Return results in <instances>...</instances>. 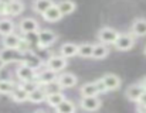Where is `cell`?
<instances>
[{
    "instance_id": "obj_1",
    "label": "cell",
    "mask_w": 146,
    "mask_h": 113,
    "mask_svg": "<svg viewBox=\"0 0 146 113\" xmlns=\"http://www.w3.org/2000/svg\"><path fill=\"white\" fill-rule=\"evenodd\" d=\"M16 76L20 82L23 81H30V79H34L37 76V69L29 64H26L24 61H20L19 66L16 68Z\"/></svg>"
},
{
    "instance_id": "obj_2",
    "label": "cell",
    "mask_w": 146,
    "mask_h": 113,
    "mask_svg": "<svg viewBox=\"0 0 146 113\" xmlns=\"http://www.w3.org/2000/svg\"><path fill=\"white\" fill-rule=\"evenodd\" d=\"M133 45H135V37L131 33H123V34L119 33L118 38L113 43V47L118 51H129L133 48Z\"/></svg>"
},
{
    "instance_id": "obj_3",
    "label": "cell",
    "mask_w": 146,
    "mask_h": 113,
    "mask_svg": "<svg viewBox=\"0 0 146 113\" xmlns=\"http://www.w3.org/2000/svg\"><path fill=\"white\" fill-rule=\"evenodd\" d=\"M37 44L40 48H48L50 45H52L55 41H57V34L52 31V30H48V28H44V30H38L37 31Z\"/></svg>"
},
{
    "instance_id": "obj_4",
    "label": "cell",
    "mask_w": 146,
    "mask_h": 113,
    "mask_svg": "<svg viewBox=\"0 0 146 113\" xmlns=\"http://www.w3.org/2000/svg\"><path fill=\"white\" fill-rule=\"evenodd\" d=\"M67 65H68V62H67V58L65 56H62L61 54L60 55H51L47 59V62H46V68H48L51 71H54V72H62L65 68H67Z\"/></svg>"
},
{
    "instance_id": "obj_5",
    "label": "cell",
    "mask_w": 146,
    "mask_h": 113,
    "mask_svg": "<svg viewBox=\"0 0 146 113\" xmlns=\"http://www.w3.org/2000/svg\"><path fill=\"white\" fill-rule=\"evenodd\" d=\"M118 35H119V33L115 28H112V27H102L99 30V33H98V40L101 43L106 44V45H109V44L113 45V43L118 38Z\"/></svg>"
},
{
    "instance_id": "obj_6",
    "label": "cell",
    "mask_w": 146,
    "mask_h": 113,
    "mask_svg": "<svg viewBox=\"0 0 146 113\" xmlns=\"http://www.w3.org/2000/svg\"><path fill=\"white\" fill-rule=\"evenodd\" d=\"M57 72L51 71L48 68L43 69V71H37V76H36V81L38 85L41 86H47V85H51V83H55L57 82Z\"/></svg>"
},
{
    "instance_id": "obj_7",
    "label": "cell",
    "mask_w": 146,
    "mask_h": 113,
    "mask_svg": "<svg viewBox=\"0 0 146 113\" xmlns=\"http://www.w3.org/2000/svg\"><path fill=\"white\" fill-rule=\"evenodd\" d=\"M101 99L98 96H82L80 101V108L85 112H95L101 108Z\"/></svg>"
},
{
    "instance_id": "obj_8",
    "label": "cell",
    "mask_w": 146,
    "mask_h": 113,
    "mask_svg": "<svg viewBox=\"0 0 146 113\" xmlns=\"http://www.w3.org/2000/svg\"><path fill=\"white\" fill-rule=\"evenodd\" d=\"M78 82V78L72 74V72H61L57 76V83L60 85L61 89H68V88H74Z\"/></svg>"
},
{
    "instance_id": "obj_9",
    "label": "cell",
    "mask_w": 146,
    "mask_h": 113,
    "mask_svg": "<svg viewBox=\"0 0 146 113\" xmlns=\"http://www.w3.org/2000/svg\"><path fill=\"white\" fill-rule=\"evenodd\" d=\"M19 28L23 34H33V33H37L40 30V26L37 23L36 18H31V17H26L20 21L19 24Z\"/></svg>"
},
{
    "instance_id": "obj_10",
    "label": "cell",
    "mask_w": 146,
    "mask_h": 113,
    "mask_svg": "<svg viewBox=\"0 0 146 113\" xmlns=\"http://www.w3.org/2000/svg\"><path fill=\"white\" fill-rule=\"evenodd\" d=\"M46 96H47V88L46 86H37L34 91H31L29 93V99L27 102L30 103H34V105H38V103H43L46 101Z\"/></svg>"
},
{
    "instance_id": "obj_11",
    "label": "cell",
    "mask_w": 146,
    "mask_h": 113,
    "mask_svg": "<svg viewBox=\"0 0 146 113\" xmlns=\"http://www.w3.org/2000/svg\"><path fill=\"white\" fill-rule=\"evenodd\" d=\"M101 79L105 83V88H106L108 92L109 91H116L121 86V78L118 75H115V74H105Z\"/></svg>"
},
{
    "instance_id": "obj_12",
    "label": "cell",
    "mask_w": 146,
    "mask_h": 113,
    "mask_svg": "<svg viewBox=\"0 0 146 113\" xmlns=\"http://www.w3.org/2000/svg\"><path fill=\"white\" fill-rule=\"evenodd\" d=\"M126 98L129 99V101H132V102H138L139 101V98L145 93V89H143V86L141 85V82L139 83H133V85H129L128 88H126Z\"/></svg>"
},
{
    "instance_id": "obj_13",
    "label": "cell",
    "mask_w": 146,
    "mask_h": 113,
    "mask_svg": "<svg viewBox=\"0 0 146 113\" xmlns=\"http://www.w3.org/2000/svg\"><path fill=\"white\" fill-rule=\"evenodd\" d=\"M43 18L46 20V21H48V23H55V21H58V20H61L62 18V13L60 11V9H58V6L54 3L51 7H48L43 14Z\"/></svg>"
},
{
    "instance_id": "obj_14",
    "label": "cell",
    "mask_w": 146,
    "mask_h": 113,
    "mask_svg": "<svg viewBox=\"0 0 146 113\" xmlns=\"http://www.w3.org/2000/svg\"><path fill=\"white\" fill-rule=\"evenodd\" d=\"M131 34L133 37H146V18H136L131 26Z\"/></svg>"
},
{
    "instance_id": "obj_15",
    "label": "cell",
    "mask_w": 146,
    "mask_h": 113,
    "mask_svg": "<svg viewBox=\"0 0 146 113\" xmlns=\"http://www.w3.org/2000/svg\"><path fill=\"white\" fill-rule=\"evenodd\" d=\"M21 55L19 53V50H13V48H3L0 51V58L4 61V64H10V62H14L17 59H20L19 56Z\"/></svg>"
},
{
    "instance_id": "obj_16",
    "label": "cell",
    "mask_w": 146,
    "mask_h": 113,
    "mask_svg": "<svg viewBox=\"0 0 146 113\" xmlns=\"http://www.w3.org/2000/svg\"><path fill=\"white\" fill-rule=\"evenodd\" d=\"M64 99H65L64 93H61V92H58V91H54V92H47V96H46V101H44V102L48 105L50 108H55V106H58Z\"/></svg>"
},
{
    "instance_id": "obj_17",
    "label": "cell",
    "mask_w": 146,
    "mask_h": 113,
    "mask_svg": "<svg viewBox=\"0 0 146 113\" xmlns=\"http://www.w3.org/2000/svg\"><path fill=\"white\" fill-rule=\"evenodd\" d=\"M7 16H11V17H16V16H20L24 10V4L20 1V0H11L10 3H7Z\"/></svg>"
},
{
    "instance_id": "obj_18",
    "label": "cell",
    "mask_w": 146,
    "mask_h": 113,
    "mask_svg": "<svg viewBox=\"0 0 146 113\" xmlns=\"http://www.w3.org/2000/svg\"><path fill=\"white\" fill-rule=\"evenodd\" d=\"M20 40L21 37L14 34V33H10V34H6L3 35V45L6 48H13V50H17L19 48V44H20Z\"/></svg>"
},
{
    "instance_id": "obj_19",
    "label": "cell",
    "mask_w": 146,
    "mask_h": 113,
    "mask_svg": "<svg viewBox=\"0 0 146 113\" xmlns=\"http://www.w3.org/2000/svg\"><path fill=\"white\" fill-rule=\"evenodd\" d=\"M10 96H11V99H13L16 103H23V102H27V99H29V92L19 85V86H16V88L11 91Z\"/></svg>"
},
{
    "instance_id": "obj_20",
    "label": "cell",
    "mask_w": 146,
    "mask_h": 113,
    "mask_svg": "<svg viewBox=\"0 0 146 113\" xmlns=\"http://www.w3.org/2000/svg\"><path fill=\"white\" fill-rule=\"evenodd\" d=\"M109 54V48L106 44L104 43H98V44H94V50H92V58L94 59H104L106 58Z\"/></svg>"
},
{
    "instance_id": "obj_21",
    "label": "cell",
    "mask_w": 146,
    "mask_h": 113,
    "mask_svg": "<svg viewBox=\"0 0 146 113\" xmlns=\"http://www.w3.org/2000/svg\"><path fill=\"white\" fill-rule=\"evenodd\" d=\"M77 51H78V45L74 44V43H64L60 48V54L65 58H72V56L77 55Z\"/></svg>"
},
{
    "instance_id": "obj_22",
    "label": "cell",
    "mask_w": 146,
    "mask_h": 113,
    "mask_svg": "<svg viewBox=\"0 0 146 113\" xmlns=\"http://www.w3.org/2000/svg\"><path fill=\"white\" fill-rule=\"evenodd\" d=\"M80 93L81 96H98L99 91H98L95 82H87L80 88Z\"/></svg>"
},
{
    "instance_id": "obj_23",
    "label": "cell",
    "mask_w": 146,
    "mask_h": 113,
    "mask_svg": "<svg viewBox=\"0 0 146 113\" xmlns=\"http://www.w3.org/2000/svg\"><path fill=\"white\" fill-rule=\"evenodd\" d=\"M54 109H55L57 113H74L77 110V106H75V103H74L72 101L64 99V101H62L58 106H55Z\"/></svg>"
},
{
    "instance_id": "obj_24",
    "label": "cell",
    "mask_w": 146,
    "mask_h": 113,
    "mask_svg": "<svg viewBox=\"0 0 146 113\" xmlns=\"http://www.w3.org/2000/svg\"><path fill=\"white\" fill-rule=\"evenodd\" d=\"M57 6H58L60 11L62 13V16H68V14L74 13L75 9H77V4H75V1H72V0H61Z\"/></svg>"
},
{
    "instance_id": "obj_25",
    "label": "cell",
    "mask_w": 146,
    "mask_h": 113,
    "mask_svg": "<svg viewBox=\"0 0 146 113\" xmlns=\"http://www.w3.org/2000/svg\"><path fill=\"white\" fill-rule=\"evenodd\" d=\"M52 4H54V0H34L33 1V11L37 14H43Z\"/></svg>"
},
{
    "instance_id": "obj_26",
    "label": "cell",
    "mask_w": 146,
    "mask_h": 113,
    "mask_svg": "<svg viewBox=\"0 0 146 113\" xmlns=\"http://www.w3.org/2000/svg\"><path fill=\"white\" fill-rule=\"evenodd\" d=\"M92 50H94V44H91V43L78 44L77 55L81 56V58H92Z\"/></svg>"
},
{
    "instance_id": "obj_27",
    "label": "cell",
    "mask_w": 146,
    "mask_h": 113,
    "mask_svg": "<svg viewBox=\"0 0 146 113\" xmlns=\"http://www.w3.org/2000/svg\"><path fill=\"white\" fill-rule=\"evenodd\" d=\"M14 33V23L10 18H1L0 20V35H6Z\"/></svg>"
},
{
    "instance_id": "obj_28",
    "label": "cell",
    "mask_w": 146,
    "mask_h": 113,
    "mask_svg": "<svg viewBox=\"0 0 146 113\" xmlns=\"http://www.w3.org/2000/svg\"><path fill=\"white\" fill-rule=\"evenodd\" d=\"M16 88V83L9 79H0V95H10Z\"/></svg>"
},
{
    "instance_id": "obj_29",
    "label": "cell",
    "mask_w": 146,
    "mask_h": 113,
    "mask_svg": "<svg viewBox=\"0 0 146 113\" xmlns=\"http://www.w3.org/2000/svg\"><path fill=\"white\" fill-rule=\"evenodd\" d=\"M20 86L30 93L31 91H34V89H36L37 86H40V85L37 83V81H36V78H34V79H30V81H23V82H20Z\"/></svg>"
},
{
    "instance_id": "obj_30",
    "label": "cell",
    "mask_w": 146,
    "mask_h": 113,
    "mask_svg": "<svg viewBox=\"0 0 146 113\" xmlns=\"http://www.w3.org/2000/svg\"><path fill=\"white\" fill-rule=\"evenodd\" d=\"M95 83H97V88H98V91H99V93H106L108 92L106 88H105V83L102 82V79H97Z\"/></svg>"
},
{
    "instance_id": "obj_31",
    "label": "cell",
    "mask_w": 146,
    "mask_h": 113,
    "mask_svg": "<svg viewBox=\"0 0 146 113\" xmlns=\"http://www.w3.org/2000/svg\"><path fill=\"white\" fill-rule=\"evenodd\" d=\"M6 7H7V4L3 3V1H0V16H7V10H6Z\"/></svg>"
},
{
    "instance_id": "obj_32",
    "label": "cell",
    "mask_w": 146,
    "mask_h": 113,
    "mask_svg": "<svg viewBox=\"0 0 146 113\" xmlns=\"http://www.w3.org/2000/svg\"><path fill=\"white\" fill-rule=\"evenodd\" d=\"M136 110L141 113H146V106H143L142 103H138V102H136Z\"/></svg>"
},
{
    "instance_id": "obj_33",
    "label": "cell",
    "mask_w": 146,
    "mask_h": 113,
    "mask_svg": "<svg viewBox=\"0 0 146 113\" xmlns=\"http://www.w3.org/2000/svg\"><path fill=\"white\" fill-rule=\"evenodd\" d=\"M138 103H142L143 106H146V91H145V93L139 98V101H138Z\"/></svg>"
},
{
    "instance_id": "obj_34",
    "label": "cell",
    "mask_w": 146,
    "mask_h": 113,
    "mask_svg": "<svg viewBox=\"0 0 146 113\" xmlns=\"http://www.w3.org/2000/svg\"><path fill=\"white\" fill-rule=\"evenodd\" d=\"M141 85L143 86V89H145V91H146V76H145V78H143V79H142V81H141Z\"/></svg>"
},
{
    "instance_id": "obj_35",
    "label": "cell",
    "mask_w": 146,
    "mask_h": 113,
    "mask_svg": "<svg viewBox=\"0 0 146 113\" xmlns=\"http://www.w3.org/2000/svg\"><path fill=\"white\" fill-rule=\"evenodd\" d=\"M4 65H6V64H4V61L0 58V69H3V68H4Z\"/></svg>"
},
{
    "instance_id": "obj_36",
    "label": "cell",
    "mask_w": 146,
    "mask_h": 113,
    "mask_svg": "<svg viewBox=\"0 0 146 113\" xmlns=\"http://www.w3.org/2000/svg\"><path fill=\"white\" fill-rule=\"evenodd\" d=\"M0 1H3V3H6V4H7V3H10L11 0H0Z\"/></svg>"
},
{
    "instance_id": "obj_37",
    "label": "cell",
    "mask_w": 146,
    "mask_h": 113,
    "mask_svg": "<svg viewBox=\"0 0 146 113\" xmlns=\"http://www.w3.org/2000/svg\"><path fill=\"white\" fill-rule=\"evenodd\" d=\"M143 53H145V55H146V47H145V50H143Z\"/></svg>"
}]
</instances>
